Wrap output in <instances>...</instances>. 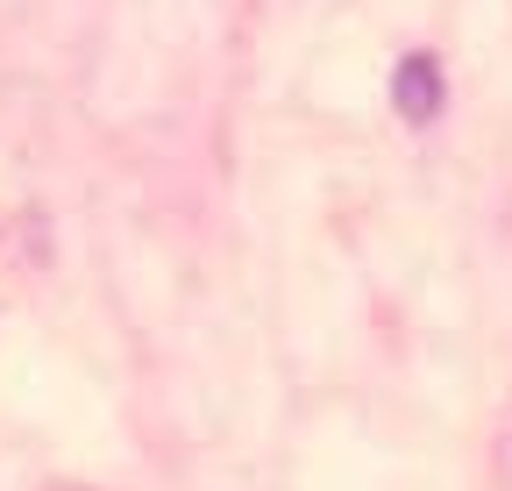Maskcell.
Instances as JSON below:
<instances>
[{
  "label": "cell",
  "mask_w": 512,
  "mask_h": 491,
  "mask_svg": "<svg viewBox=\"0 0 512 491\" xmlns=\"http://www.w3.org/2000/svg\"><path fill=\"white\" fill-rule=\"evenodd\" d=\"M392 93H399V114L406 121H434V107H441V65L413 50L406 65H399V79H392Z\"/></svg>",
  "instance_id": "obj_1"
}]
</instances>
